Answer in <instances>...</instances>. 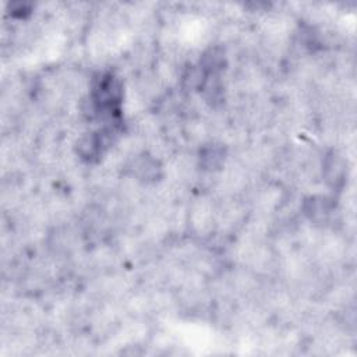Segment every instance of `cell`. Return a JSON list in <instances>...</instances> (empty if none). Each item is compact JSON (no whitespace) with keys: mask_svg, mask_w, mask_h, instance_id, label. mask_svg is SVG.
I'll use <instances>...</instances> for the list:
<instances>
[{"mask_svg":"<svg viewBox=\"0 0 357 357\" xmlns=\"http://www.w3.org/2000/svg\"><path fill=\"white\" fill-rule=\"evenodd\" d=\"M121 99V84L113 73H102L93 78L91 88V102L98 116L117 120L120 116Z\"/></svg>","mask_w":357,"mask_h":357,"instance_id":"obj_1","label":"cell"}]
</instances>
